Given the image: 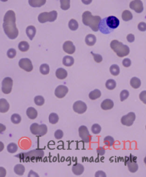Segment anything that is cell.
<instances>
[{"instance_id":"obj_38","label":"cell","mask_w":146,"mask_h":177,"mask_svg":"<svg viewBox=\"0 0 146 177\" xmlns=\"http://www.w3.org/2000/svg\"><path fill=\"white\" fill-rule=\"evenodd\" d=\"M40 71L43 75H48L50 72L49 66L48 64H43L40 67Z\"/></svg>"},{"instance_id":"obj_47","label":"cell","mask_w":146,"mask_h":177,"mask_svg":"<svg viewBox=\"0 0 146 177\" xmlns=\"http://www.w3.org/2000/svg\"><path fill=\"white\" fill-rule=\"evenodd\" d=\"M138 29L141 32H145L146 30V24L145 22H141L138 26Z\"/></svg>"},{"instance_id":"obj_19","label":"cell","mask_w":146,"mask_h":177,"mask_svg":"<svg viewBox=\"0 0 146 177\" xmlns=\"http://www.w3.org/2000/svg\"><path fill=\"white\" fill-rule=\"evenodd\" d=\"M10 108V105L7 101L5 99H0V112L6 113L7 112Z\"/></svg>"},{"instance_id":"obj_53","label":"cell","mask_w":146,"mask_h":177,"mask_svg":"<svg viewBox=\"0 0 146 177\" xmlns=\"http://www.w3.org/2000/svg\"><path fill=\"white\" fill-rule=\"evenodd\" d=\"M6 130V127L2 124H0V134Z\"/></svg>"},{"instance_id":"obj_56","label":"cell","mask_w":146,"mask_h":177,"mask_svg":"<svg viewBox=\"0 0 146 177\" xmlns=\"http://www.w3.org/2000/svg\"><path fill=\"white\" fill-rule=\"evenodd\" d=\"M1 1L2 2H6L7 0H1Z\"/></svg>"},{"instance_id":"obj_14","label":"cell","mask_w":146,"mask_h":177,"mask_svg":"<svg viewBox=\"0 0 146 177\" xmlns=\"http://www.w3.org/2000/svg\"><path fill=\"white\" fill-rule=\"evenodd\" d=\"M130 7L138 13H141L143 10V5L141 0H134L130 3Z\"/></svg>"},{"instance_id":"obj_31","label":"cell","mask_w":146,"mask_h":177,"mask_svg":"<svg viewBox=\"0 0 146 177\" xmlns=\"http://www.w3.org/2000/svg\"><path fill=\"white\" fill-rule=\"evenodd\" d=\"M110 71L112 75L117 76L120 73L119 67L116 64H112L110 68Z\"/></svg>"},{"instance_id":"obj_34","label":"cell","mask_w":146,"mask_h":177,"mask_svg":"<svg viewBox=\"0 0 146 177\" xmlns=\"http://www.w3.org/2000/svg\"><path fill=\"white\" fill-rule=\"evenodd\" d=\"M49 122L52 124H55L59 120V117L55 113H51L49 115Z\"/></svg>"},{"instance_id":"obj_27","label":"cell","mask_w":146,"mask_h":177,"mask_svg":"<svg viewBox=\"0 0 146 177\" xmlns=\"http://www.w3.org/2000/svg\"><path fill=\"white\" fill-rule=\"evenodd\" d=\"M130 84L131 87L134 88H139L141 86V81L139 78L134 77L131 79Z\"/></svg>"},{"instance_id":"obj_45","label":"cell","mask_w":146,"mask_h":177,"mask_svg":"<svg viewBox=\"0 0 146 177\" xmlns=\"http://www.w3.org/2000/svg\"><path fill=\"white\" fill-rule=\"evenodd\" d=\"M54 136H55L56 139H60L63 136V132L62 131H61L60 129H58V130L55 131V132L54 133Z\"/></svg>"},{"instance_id":"obj_52","label":"cell","mask_w":146,"mask_h":177,"mask_svg":"<svg viewBox=\"0 0 146 177\" xmlns=\"http://www.w3.org/2000/svg\"><path fill=\"white\" fill-rule=\"evenodd\" d=\"M95 176L97 177H106V173H105L104 172H103V171H98V172H97L96 173Z\"/></svg>"},{"instance_id":"obj_42","label":"cell","mask_w":146,"mask_h":177,"mask_svg":"<svg viewBox=\"0 0 146 177\" xmlns=\"http://www.w3.org/2000/svg\"><path fill=\"white\" fill-rule=\"evenodd\" d=\"M92 131L95 134H99L101 131V127L99 124H94L92 127Z\"/></svg>"},{"instance_id":"obj_20","label":"cell","mask_w":146,"mask_h":177,"mask_svg":"<svg viewBox=\"0 0 146 177\" xmlns=\"http://www.w3.org/2000/svg\"><path fill=\"white\" fill-rule=\"evenodd\" d=\"M26 115L30 119L34 120L38 116V112L34 108L29 107L26 111Z\"/></svg>"},{"instance_id":"obj_39","label":"cell","mask_w":146,"mask_h":177,"mask_svg":"<svg viewBox=\"0 0 146 177\" xmlns=\"http://www.w3.org/2000/svg\"><path fill=\"white\" fill-rule=\"evenodd\" d=\"M11 121L14 124H18L21 121V117L17 113L13 114L11 116Z\"/></svg>"},{"instance_id":"obj_29","label":"cell","mask_w":146,"mask_h":177,"mask_svg":"<svg viewBox=\"0 0 146 177\" xmlns=\"http://www.w3.org/2000/svg\"><path fill=\"white\" fill-rule=\"evenodd\" d=\"M101 96V92L99 89H95L89 93V97L91 100H94Z\"/></svg>"},{"instance_id":"obj_50","label":"cell","mask_w":146,"mask_h":177,"mask_svg":"<svg viewBox=\"0 0 146 177\" xmlns=\"http://www.w3.org/2000/svg\"><path fill=\"white\" fill-rule=\"evenodd\" d=\"M97 152L98 155L100 156H103L105 154L106 150H104V149L102 147H99L97 150Z\"/></svg>"},{"instance_id":"obj_35","label":"cell","mask_w":146,"mask_h":177,"mask_svg":"<svg viewBox=\"0 0 146 177\" xmlns=\"http://www.w3.org/2000/svg\"><path fill=\"white\" fill-rule=\"evenodd\" d=\"M61 8L63 10H68L70 7V0H60Z\"/></svg>"},{"instance_id":"obj_4","label":"cell","mask_w":146,"mask_h":177,"mask_svg":"<svg viewBox=\"0 0 146 177\" xmlns=\"http://www.w3.org/2000/svg\"><path fill=\"white\" fill-rule=\"evenodd\" d=\"M44 156V152L41 149H35L31 150L28 153H20L15 156L16 157L19 158L20 160H22L24 161H29V160L33 161L35 158H42Z\"/></svg>"},{"instance_id":"obj_23","label":"cell","mask_w":146,"mask_h":177,"mask_svg":"<svg viewBox=\"0 0 146 177\" xmlns=\"http://www.w3.org/2000/svg\"><path fill=\"white\" fill-rule=\"evenodd\" d=\"M97 42V38L93 34H88L85 38V42L89 46H93Z\"/></svg>"},{"instance_id":"obj_26","label":"cell","mask_w":146,"mask_h":177,"mask_svg":"<svg viewBox=\"0 0 146 177\" xmlns=\"http://www.w3.org/2000/svg\"><path fill=\"white\" fill-rule=\"evenodd\" d=\"M14 171L16 174L21 176L24 174L25 171V168L23 165L18 164L14 166Z\"/></svg>"},{"instance_id":"obj_41","label":"cell","mask_w":146,"mask_h":177,"mask_svg":"<svg viewBox=\"0 0 146 177\" xmlns=\"http://www.w3.org/2000/svg\"><path fill=\"white\" fill-rule=\"evenodd\" d=\"M129 96V92L126 90H123L120 94V101H124L126 99H127L128 98V97Z\"/></svg>"},{"instance_id":"obj_30","label":"cell","mask_w":146,"mask_h":177,"mask_svg":"<svg viewBox=\"0 0 146 177\" xmlns=\"http://www.w3.org/2000/svg\"><path fill=\"white\" fill-rule=\"evenodd\" d=\"M29 44L26 41H22L18 44V48L22 52H26L29 49Z\"/></svg>"},{"instance_id":"obj_9","label":"cell","mask_w":146,"mask_h":177,"mask_svg":"<svg viewBox=\"0 0 146 177\" xmlns=\"http://www.w3.org/2000/svg\"><path fill=\"white\" fill-rule=\"evenodd\" d=\"M136 116L135 113L134 112H130L127 115L123 116L121 119V123L123 125L130 127L131 126L134 121L135 120Z\"/></svg>"},{"instance_id":"obj_11","label":"cell","mask_w":146,"mask_h":177,"mask_svg":"<svg viewBox=\"0 0 146 177\" xmlns=\"http://www.w3.org/2000/svg\"><path fill=\"white\" fill-rule=\"evenodd\" d=\"M137 158L136 157H134L131 154L127 162L126 163V165H127L129 170L131 173H135L138 170V165L137 162Z\"/></svg>"},{"instance_id":"obj_3","label":"cell","mask_w":146,"mask_h":177,"mask_svg":"<svg viewBox=\"0 0 146 177\" xmlns=\"http://www.w3.org/2000/svg\"><path fill=\"white\" fill-rule=\"evenodd\" d=\"M110 47L116 55L120 58L126 56L130 53V48L129 46L123 44L117 40L112 41L110 44Z\"/></svg>"},{"instance_id":"obj_18","label":"cell","mask_w":146,"mask_h":177,"mask_svg":"<svg viewBox=\"0 0 146 177\" xmlns=\"http://www.w3.org/2000/svg\"><path fill=\"white\" fill-rule=\"evenodd\" d=\"M114 102L110 99H106L101 103V108L103 110H110L114 107Z\"/></svg>"},{"instance_id":"obj_44","label":"cell","mask_w":146,"mask_h":177,"mask_svg":"<svg viewBox=\"0 0 146 177\" xmlns=\"http://www.w3.org/2000/svg\"><path fill=\"white\" fill-rule=\"evenodd\" d=\"M91 54L93 55L94 60H95L97 63H100V62L102 61L103 58H102V56L100 54H94V53L93 52H91Z\"/></svg>"},{"instance_id":"obj_8","label":"cell","mask_w":146,"mask_h":177,"mask_svg":"<svg viewBox=\"0 0 146 177\" xmlns=\"http://www.w3.org/2000/svg\"><path fill=\"white\" fill-rule=\"evenodd\" d=\"M13 82L11 78L7 77L2 82V91L5 94H9L11 92Z\"/></svg>"},{"instance_id":"obj_43","label":"cell","mask_w":146,"mask_h":177,"mask_svg":"<svg viewBox=\"0 0 146 177\" xmlns=\"http://www.w3.org/2000/svg\"><path fill=\"white\" fill-rule=\"evenodd\" d=\"M16 54H17L16 50L14 48H10L7 52V55L8 58L10 59L14 58L16 56Z\"/></svg>"},{"instance_id":"obj_55","label":"cell","mask_w":146,"mask_h":177,"mask_svg":"<svg viewBox=\"0 0 146 177\" xmlns=\"http://www.w3.org/2000/svg\"><path fill=\"white\" fill-rule=\"evenodd\" d=\"M4 149V144L2 143V142L0 141V152H1Z\"/></svg>"},{"instance_id":"obj_54","label":"cell","mask_w":146,"mask_h":177,"mask_svg":"<svg viewBox=\"0 0 146 177\" xmlns=\"http://www.w3.org/2000/svg\"><path fill=\"white\" fill-rule=\"evenodd\" d=\"M93 0H82V2L85 5H89L92 3Z\"/></svg>"},{"instance_id":"obj_16","label":"cell","mask_w":146,"mask_h":177,"mask_svg":"<svg viewBox=\"0 0 146 177\" xmlns=\"http://www.w3.org/2000/svg\"><path fill=\"white\" fill-rule=\"evenodd\" d=\"M63 49L64 51L69 54H73L75 51V47L71 41H66L63 44Z\"/></svg>"},{"instance_id":"obj_28","label":"cell","mask_w":146,"mask_h":177,"mask_svg":"<svg viewBox=\"0 0 146 177\" xmlns=\"http://www.w3.org/2000/svg\"><path fill=\"white\" fill-rule=\"evenodd\" d=\"M122 19L124 21H129L133 19V14L129 10H124L122 15Z\"/></svg>"},{"instance_id":"obj_36","label":"cell","mask_w":146,"mask_h":177,"mask_svg":"<svg viewBox=\"0 0 146 177\" xmlns=\"http://www.w3.org/2000/svg\"><path fill=\"white\" fill-rule=\"evenodd\" d=\"M116 82L113 79H108L106 83V87L108 89L112 90L116 87Z\"/></svg>"},{"instance_id":"obj_12","label":"cell","mask_w":146,"mask_h":177,"mask_svg":"<svg viewBox=\"0 0 146 177\" xmlns=\"http://www.w3.org/2000/svg\"><path fill=\"white\" fill-rule=\"evenodd\" d=\"M19 66L27 72H31L33 69L32 61L28 58H22L19 61Z\"/></svg>"},{"instance_id":"obj_17","label":"cell","mask_w":146,"mask_h":177,"mask_svg":"<svg viewBox=\"0 0 146 177\" xmlns=\"http://www.w3.org/2000/svg\"><path fill=\"white\" fill-rule=\"evenodd\" d=\"M72 172L75 175L80 176L84 172V167L80 164H76L73 165L72 168Z\"/></svg>"},{"instance_id":"obj_33","label":"cell","mask_w":146,"mask_h":177,"mask_svg":"<svg viewBox=\"0 0 146 177\" xmlns=\"http://www.w3.org/2000/svg\"><path fill=\"white\" fill-rule=\"evenodd\" d=\"M103 141H104V143L105 144V145L109 146V147L112 146L114 145V142H115L113 137H112L111 136H110V135L104 138Z\"/></svg>"},{"instance_id":"obj_6","label":"cell","mask_w":146,"mask_h":177,"mask_svg":"<svg viewBox=\"0 0 146 177\" xmlns=\"http://www.w3.org/2000/svg\"><path fill=\"white\" fill-rule=\"evenodd\" d=\"M30 132L34 135L43 136L48 132V127L45 124L39 125L37 123H33L30 127Z\"/></svg>"},{"instance_id":"obj_7","label":"cell","mask_w":146,"mask_h":177,"mask_svg":"<svg viewBox=\"0 0 146 177\" xmlns=\"http://www.w3.org/2000/svg\"><path fill=\"white\" fill-rule=\"evenodd\" d=\"M103 19L107 26L112 31L119 25V20L115 16H110Z\"/></svg>"},{"instance_id":"obj_37","label":"cell","mask_w":146,"mask_h":177,"mask_svg":"<svg viewBox=\"0 0 146 177\" xmlns=\"http://www.w3.org/2000/svg\"><path fill=\"white\" fill-rule=\"evenodd\" d=\"M7 150L10 153H14L18 150V146L15 143H10L7 146Z\"/></svg>"},{"instance_id":"obj_24","label":"cell","mask_w":146,"mask_h":177,"mask_svg":"<svg viewBox=\"0 0 146 177\" xmlns=\"http://www.w3.org/2000/svg\"><path fill=\"white\" fill-rule=\"evenodd\" d=\"M46 0H29V5L34 7H40L46 3Z\"/></svg>"},{"instance_id":"obj_32","label":"cell","mask_w":146,"mask_h":177,"mask_svg":"<svg viewBox=\"0 0 146 177\" xmlns=\"http://www.w3.org/2000/svg\"><path fill=\"white\" fill-rule=\"evenodd\" d=\"M69 27L73 31L77 30L78 28V23L75 19H71L69 22Z\"/></svg>"},{"instance_id":"obj_5","label":"cell","mask_w":146,"mask_h":177,"mask_svg":"<svg viewBox=\"0 0 146 177\" xmlns=\"http://www.w3.org/2000/svg\"><path fill=\"white\" fill-rule=\"evenodd\" d=\"M57 15V11L55 10L42 13L38 15V21L41 23H44L46 22H54L56 20Z\"/></svg>"},{"instance_id":"obj_15","label":"cell","mask_w":146,"mask_h":177,"mask_svg":"<svg viewBox=\"0 0 146 177\" xmlns=\"http://www.w3.org/2000/svg\"><path fill=\"white\" fill-rule=\"evenodd\" d=\"M69 92L68 88L63 85H60L58 86L55 90V95L59 99L64 97Z\"/></svg>"},{"instance_id":"obj_49","label":"cell","mask_w":146,"mask_h":177,"mask_svg":"<svg viewBox=\"0 0 146 177\" xmlns=\"http://www.w3.org/2000/svg\"><path fill=\"white\" fill-rule=\"evenodd\" d=\"M127 40L128 41V42L132 43L133 42H134L135 41V36L134 34H130L127 36Z\"/></svg>"},{"instance_id":"obj_40","label":"cell","mask_w":146,"mask_h":177,"mask_svg":"<svg viewBox=\"0 0 146 177\" xmlns=\"http://www.w3.org/2000/svg\"><path fill=\"white\" fill-rule=\"evenodd\" d=\"M34 103L37 105L41 106L45 103V99L41 96H37L34 97Z\"/></svg>"},{"instance_id":"obj_21","label":"cell","mask_w":146,"mask_h":177,"mask_svg":"<svg viewBox=\"0 0 146 177\" xmlns=\"http://www.w3.org/2000/svg\"><path fill=\"white\" fill-rule=\"evenodd\" d=\"M26 33L28 37L32 41L33 40L36 34V29L34 26H29L26 28Z\"/></svg>"},{"instance_id":"obj_13","label":"cell","mask_w":146,"mask_h":177,"mask_svg":"<svg viewBox=\"0 0 146 177\" xmlns=\"http://www.w3.org/2000/svg\"><path fill=\"white\" fill-rule=\"evenodd\" d=\"M73 110L76 113L82 114L86 111L87 105L86 103L82 101H77L73 105Z\"/></svg>"},{"instance_id":"obj_22","label":"cell","mask_w":146,"mask_h":177,"mask_svg":"<svg viewBox=\"0 0 146 177\" xmlns=\"http://www.w3.org/2000/svg\"><path fill=\"white\" fill-rule=\"evenodd\" d=\"M55 75L59 79H64L67 76V72L63 68H59L57 70Z\"/></svg>"},{"instance_id":"obj_51","label":"cell","mask_w":146,"mask_h":177,"mask_svg":"<svg viewBox=\"0 0 146 177\" xmlns=\"http://www.w3.org/2000/svg\"><path fill=\"white\" fill-rule=\"evenodd\" d=\"M6 171L4 168L0 167V177H4L6 176Z\"/></svg>"},{"instance_id":"obj_10","label":"cell","mask_w":146,"mask_h":177,"mask_svg":"<svg viewBox=\"0 0 146 177\" xmlns=\"http://www.w3.org/2000/svg\"><path fill=\"white\" fill-rule=\"evenodd\" d=\"M79 135L80 138L85 142H89L91 141V135L86 126L82 125L79 128Z\"/></svg>"},{"instance_id":"obj_2","label":"cell","mask_w":146,"mask_h":177,"mask_svg":"<svg viewBox=\"0 0 146 177\" xmlns=\"http://www.w3.org/2000/svg\"><path fill=\"white\" fill-rule=\"evenodd\" d=\"M101 21L100 17L94 16L89 11H86L82 14V22L86 26H89L94 32L99 30V25Z\"/></svg>"},{"instance_id":"obj_48","label":"cell","mask_w":146,"mask_h":177,"mask_svg":"<svg viewBox=\"0 0 146 177\" xmlns=\"http://www.w3.org/2000/svg\"><path fill=\"white\" fill-rule=\"evenodd\" d=\"M146 91H143L142 93H141L140 95H139V97H140V99L145 103H146Z\"/></svg>"},{"instance_id":"obj_46","label":"cell","mask_w":146,"mask_h":177,"mask_svg":"<svg viewBox=\"0 0 146 177\" xmlns=\"http://www.w3.org/2000/svg\"><path fill=\"white\" fill-rule=\"evenodd\" d=\"M123 66L125 67H129L131 64V61L129 58H125L122 61Z\"/></svg>"},{"instance_id":"obj_1","label":"cell","mask_w":146,"mask_h":177,"mask_svg":"<svg viewBox=\"0 0 146 177\" xmlns=\"http://www.w3.org/2000/svg\"><path fill=\"white\" fill-rule=\"evenodd\" d=\"M15 20V14L13 10H9L6 13L3 18V28L6 35L11 40L17 38L18 36Z\"/></svg>"},{"instance_id":"obj_25","label":"cell","mask_w":146,"mask_h":177,"mask_svg":"<svg viewBox=\"0 0 146 177\" xmlns=\"http://www.w3.org/2000/svg\"><path fill=\"white\" fill-rule=\"evenodd\" d=\"M63 64L67 67H70L73 66L74 63V59L72 56H65L63 58L62 61Z\"/></svg>"}]
</instances>
